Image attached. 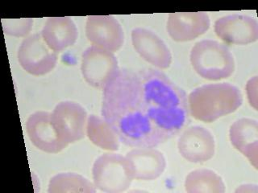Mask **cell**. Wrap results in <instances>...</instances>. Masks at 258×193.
<instances>
[{
    "mask_svg": "<svg viewBox=\"0 0 258 193\" xmlns=\"http://www.w3.org/2000/svg\"><path fill=\"white\" fill-rule=\"evenodd\" d=\"M5 34L16 37H24L28 36L32 30L33 20L32 19H20V20H1Z\"/></svg>",
    "mask_w": 258,
    "mask_h": 193,
    "instance_id": "20",
    "label": "cell"
},
{
    "mask_svg": "<svg viewBox=\"0 0 258 193\" xmlns=\"http://www.w3.org/2000/svg\"><path fill=\"white\" fill-rule=\"evenodd\" d=\"M118 69V60L110 51L92 45L83 53L81 70L85 80L91 86L104 88Z\"/></svg>",
    "mask_w": 258,
    "mask_h": 193,
    "instance_id": "7",
    "label": "cell"
},
{
    "mask_svg": "<svg viewBox=\"0 0 258 193\" xmlns=\"http://www.w3.org/2000/svg\"><path fill=\"white\" fill-rule=\"evenodd\" d=\"M181 156L190 163H202L215 155V139L212 133L204 127L195 126L184 131L177 142Z\"/></svg>",
    "mask_w": 258,
    "mask_h": 193,
    "instance_id": "9",
    "label": "cell"
},
{
    "mask_svg": "<svg viewBox=\"0 0 258 193\" xmlns=\"http://www.w3.org/2000/svg\"><path fill=\"white\" fill-rule=\"evenodd\" d=\"M102 116L130 147H156L189 122L186 93L154 68L118 69L103 89Z\"/></svg>",
    "mask_w": 258,
    "mask_h": 193,
    "instance_id": "1",
    "label": "cell"
},
{
    "mask_svg": "<svg viewBox=\"0 0 258 193\" xmlns=\"http://www.w3.org/2000/svg\"><path fill=\"white\" fill-rule=\"evenodd\" d=\"M41 35L53 52H60L75 44L79 31L71 17H50L44 24Z\"/></svg>",
    "mask_w": 258,
    "mask_h": 193,
    "instance_id": "15",
    "label": "cell"
},
{
    "mask_svg": "<svg viewBox=\"0 0 258 193\" xmlns=\"http://www.w3.org/2000/svg\"><path fill=\"white\" fill-rule=\"evenodd\" d=\"M134 179L153 180L161 176L166 160L161 151L153 147H137L126 155Z\"/></svg>",
    "mask_w": 258,
    "mask_h": 193,
    "instance_id": "14",
    "label": "cell"
},
{
    "mask_svg": "<svg viewBox=\"0 0 258 193\" xmlns=\"http://www.w3.org/2000/svg\"><path fill=\"white\" fill-rule=\"evenodd\" d=\"M243 103L241 92L229 83L205 84L188 96V108L197 120L212 123L235 112Z\"/></svg>",
    "mask_w": 258,
    "mask_h": 193,
    "instance_id": "2",
    "label": "cell"
},
{
    "mask_svg": "<svg viewBox=\"0 0 258 193\" xmlns=\"http://www.w3.org/2000/svg\"><path fill=\"white\" fill-rule=\"evenodd\" d=\"M96 191L95 184L87 178L76 173H60L52 177L48 183V192L93 193Z\"/></svg>",
    "mask_w": 258,
    "mask_h": 193,
    "instance_id": "19",
    "label": "cell"
},
{
    "mask_svg": "<svg viewBox=\"0 0 258 193\" xmlns=\"http://www.w3.org/2000/svg\"><path fill=\"white\" fill-rule=\"evenodd\" d=\"M247 89H248V99H249L250 104L252 105L254 108L256 109V104H257V99H256V95H257V78L256 76L251 79L247 84Z\"/></svg>",
    "mask_w": 258,
    "mask_h": 193,
    "instance_id": "21",
    "label": "cell"
},
{
    "mask_svg": "<svg viewBox=\"0 0 258 193\" xmlns=\"http://www.w3.org/2000/svg\"><path fill=\"white\" fill-rule=\"evenodd\" d=\"M26 130L32 144L40 151L56 154L67 147L55 130L51 113L37 111L32 114L27 121Z\"/></svg>",
    "mask_w": 258,
    "mask_h": 193,
    "instance_id": "11",
    "label": "cell"
},
{
    "mask_svg": "<svg viewBox=\"0 0 258 193\" xmlns=\"http://www.w3.org/2000/svg\"><path fill=\"white\" fill-rule=\"evenodd\" d=\"M258 188L256 185L254 184H244L241 185L240 187H238L236 190V192H248V193H257Z\"/></svg>",
    "mask_w": 258,
    "mask_h": 193,
    "instance_id": "22",
    "label": "cell"
},
{
    "mask_svg": "<svg viewBox=\"0 0 258 193\" xmlns=\"http://www.w3.org/2000/svg\"><path fill=\"white\" fill-rule=\"evenodd\" d=\"M86 35L93 45L114 52L124 43V32L113 16H91L86 24Z\"/></svg>",
    "mask_w": 258,
    "mask_h": 193,
    "instance_id": "8",
    "label": "cell"
},
{
    "mask_svg": "<svg viewBox=\"0 0 258 193\" xmlns=\"http://www.w3.org/2000/svg\"><path fill=\"white\" fill-rule=\"evenodd\" d=\"M229 135L234 147L247 157L255 168H257V122L250 119H239L230 127Z\"/></svg>",
    "mask_w": 258,
    "mask_h": 193,
    "instance_id": "16",
    "label": "cell"
},
{
    "mask_svg": "<svg viewBox=\"0 0 258 193\" xmlns=\"http://www.w3.org/2000/svg\"><path fill=\"white\" fill-rule=\"evenodd\" d=\"M211 25L205 12L170 13L167 21V32L174 41L185 42L204 34Z\"/></svg>",
    "mask_w": 258,
    "mask_h": 193,
    "instance_id": "13",
    "label": "cell"
},
{
    "mask_svg": "<svg viewBox=\"0 0 258 193\" xmlns=\"http://www.w3.org/2000/svg\"><path fill=\"white\" fill-rule=\"evenodd\" d=\"M87 135L97 147L107 151L119 150V136L111 126L99 117L91 115L87 119Z\"/></svg>",
    "mask_w": 258,
    "mask_h": 193,
    "instance_id": "18",
    "label": "cell"
},
{
    "mask_svg": "<svg viewBox=\"0 0 258 193\" xmlns=\"http://www.w3.org/2000/svg\"><path fill=\"white\" fill-rule=\"evenodd\" d=\"M194 69L203 78H228L235 71V60L228 47L216 40H204L194 45L190 52Z\"/></svg>",
    "mask_w": 258,
    "mask_h": 193,
    "instance_id": "3",
    "label": "cell"
},
{
    "mask_svg": "<svg viewBox=\"0 0 258 193\" xmlns=\"http://www.w3.org/2000/svg\"><path fill=\"white\" fill-rule=\"evenodd\" d=\"M215 32L227 44L244 45L257 40L258 23L244 15L224 16L215 23Z\"/></svg>",
    "mask_w": 258,
    "mask_h": 193,
    "instance_id": "10",
    "label": "cell"
},
{
    "mask_svg": "<svg viewBox=\"0 0 258 193\" xmlns=\"http://www.w3.org/2000/svg\"><path fill=\"white\" fill-rule=\"evenodd\" d=\"M185 191L189 193H224L225 184L217 173L208 169H198L188 174Z\"/></svg>",
    "mask_w": 258,
    "mask_h": 193,
    "instance_id": "17",
    "label": "cell"
},
{
    "mask_svg": "<svg viewBox=\"0 0 258 193\" xmlns=\"http://www.w3.org/2000/svg\"><path fill=\"white\" fill-rule=\"evenodd\" d=\"M17 56L20 66L36 76L50 72L57 62L56 52L47 45L41 33H35L24 39Z\"/></svg>",
    "mask_w": 258,
    "mask_h": 193,
    "instance_id": "5",
    "label": "cell"
},
{
    "mask_svg": "<svg viewBox=\"0 0 258 193\" xmlns=\"http://www.w3.org/2000/svg\"><path fill=\"white\" fill-rule=\"evenodd\" d=\"M51 118L59 138L67 146L86 136L87 113L78 103L70 101L58 103L51 113Z\"/></svg>",
    "mask_w": 258,
    "mask_h": 193,
    "instance_id": "6",
    "label": "cell"
},
{
    "mask_svg": "<svg viewBox=\"0 0 258 193\" xmlns=\"http://www.w3.org/2000/svg\"><path fill=\"white\" fill-rule=\"evenodd\" d=\"M132 41L137 53L147 62L161 69L170 66L171 52L154 32L145 28H135L132 32Z\"/></svg>",
    "mask_w": 258,
    "mask_h": 193,
    "instance_id": "12",
    "label": "cell"
},
{
    "mask_svg": "<svg viewBox=\"0 0 258 193\" xmlns=\"http://www.w3.org/2000/svg\"><path fill=\"white\" fill-rule=\"evenodd\" d=\"M96 189L107 193L127 191L134 179L126 156L106 153L95 160L92 169Z\"/></svg>",
    "mask_w": 258,
    "mask_h": 193,
    "instance_id": "4",
    "label": "cell"
}]
</instances>
